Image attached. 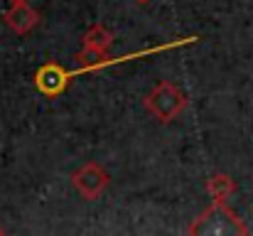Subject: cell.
Masks as SVG:
<instances>
[{"label": "cell", "mask_w": 253, "mask_h": 236, "mask_svg": "<svg viewBox=\"0 0 253 236\" xmlns=\"http://www.w3.org/2000/svg\"><path fill=\"white\" fill-rule=\"evenodd\" d=\"M236 189V182L229 177V175H214L207 180V192L214 202H226Z\"/></svg>", "instance_id": "obj_7"}, {"label": "cell", "mask_w": 253, "mask_h": 236, "mask_svg": "<svg viewBox=\"0 0 253 236\" xmlns=\"http://www.w3.org/2000/svg\"><path fill=\"white\" fill-rule=\"evenodd\" d=\"M192 236H246L249 227L226 207V202H214L209 209H204L192 224Z\"/></svg>", "instance_id": "obj_1"}, {"label": "cell", "mask_w": 253, "mask_h": 236, "mask_svg": "<svg viewBox=\"0 0 253 236\" xmlns=\"http://www.w3.org/2000/svg\"><path fill=\"white\" fill-rule=\"evenodd\" d=\"M72 77H74V72L64 69L59 62H47V64H42V67L37 69V74H35V89H37L40 94L54 98V96H59V94L67 91Z\"/></svg>", "instance_id": "obj_4"}, {"label": "cell", "mask_w": 253, "mask_h": 236, "mask_svg": "<svg viewBox=\"0 0 253 236\" xmlns=\"http://www.w3.org/2000/svg\"><path fill=\"white\" fill-rule=\"evenodd\" d=\"M77 62H79V69L74 74H82V72H91V69H101L106 62H111V57L106 52H96V49L84 47V52L77 54Z\"/></svg>", "instance_id": "obj_8"}, {"label": "cell", "mask_w": 253, "mask_h": 236, "mask_svg": "<svg viewBox=\"0 0 253 236\" xmlns=\"http://www.w3.org/2000/svg\"><path fill=\"white\" fill-rule=\"evenodd\" d=\"M10 2H20V0H10Z\"/></svg>", "instance_id": "obj_10"}, {"label": "cell", "mask_w": 253, "mask_h": 236, "mask_svg": "<svg viewBox=\"0 0 253 236\" xmlns=\"http://www.w3.org/2000/svg\"><path fill=\"white\" fill-rule=\"evenodd\" d=\"M82 45L88 47V49H96V52H106V54H108L111 47H113V35H111V30H106L103 25H91L84 32Z\"/></svg>", "instance_id": "obj_6"}, {"label": "cell", "mask_w": 253, "mask_h": 236, "mask_svg": "<svg viewBox=\"0 0 253 236\" xmlns=\"http://www.w3.org/2000/svg\"><path fill=\"white\" fill-rule=\"evenodd\" d=\"M72 185H74V189L88 199V202H93V199H98L103 192H106V187L111 185V175L98 165V162H86L82 165L79 170H74L72 172Z\"/></svg>", "instance_id": "obj_3"}, {"label": "cell", "mask_w": 253, "mask_h": 236, "mask_svg": "<svg viewBox=\"0 0 253 236\" xmlns=\"http://www.w3.org/2000/svg\"><path fill=\"white\" fill-rule=\"evenodd\" d=\"M135 2H140V5H145V2H150V0H135Z\"/></svg>", "instance_id": "obj_9"}, {"label": "cell", "mask_w": 253, "mask_h": 236, "mask_svg": "<svg viewBox=\"0 0 253 236\" xmlns=\"http://www.w3.org/2000/svg\"><path fill=\"white\" fill-rule=\"evenodd\" d=\"M143 103H145L148 113H153L160 123H169L187 108V94L172 81H158L148 91Z\"/></svg>", "instance_id": "obj_2"}, {"label": "cell", "mask_w": 253, "mask_h": 236, "mask_svg": "<svg viewBox=\"0 0 253 236\" xmlns=\"http://www.w3.org/2000/svg\"><path fill=\"white\" fill-rule=\"evenodd\" d=\"M2 20L15 35L25 37L40 25V12L27 0H20V2H12V7L7 12H2Z\"/></svg>", "instance_id": "obj_5"}]
</instances>
